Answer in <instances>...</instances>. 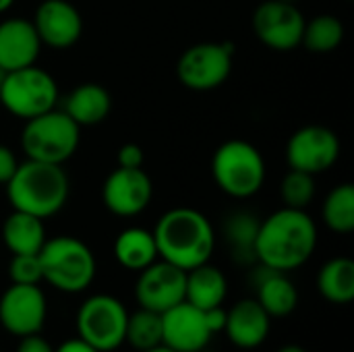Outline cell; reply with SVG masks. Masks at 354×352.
Segmentation results:
<instances>
[{
    "instance_id": "484cf974",
    "label": "cell",
    "mask_w": 354,
    "mask_h": 352,
    "mask_svg": "<svg viewBox=\"0 0 354 352\" xmlns=\"http://www.w3.org/2000/svg\"><path fill=\"white\" fill-rule=\"evenodd\" d=\"M344 41V25L336 15H317L311 21H305L301 46L311 54H330L340 48Z\"/></svg>"
},
{
    "instance_id": "4316f807",
    "label": "cell",
    "mask_w": 354,
    "mask_h": 352,
    "mask_svg": "<svg viewBox=\"0 0 354 352\" xmlns=\"http://www.w3.org/2000/svg\"><path fill=\"white\" fill-rule=\"evenodd\" d=\"M324 224L336 234H351L354 230V187L342 183L334 187L324 199Z\"/></svg>"
},
{
    "instance_id": "d4e9b609",
    "label": "cell",
    "mask_w": 354,
    "mask_h": 352,
    "mask_svg": "<svg viewBox=\"0 0 354 352\" xmlns=\"http://www.w3.org/2000/svg\"><path fill=\"white\" fill-rule=\"evenodd\" d=\"M257 228H259V220L249 212H234L226 220L224 234H226V241H228L234 261H239L243 266L257 263V259H255Z\"/></svg>"
},
{
    "instance_id": "ab89813d",
    "label": "cell",
    "mask_w": 354,
    "mask_h": 352,
    "mask_svg": "<svg viewBox=\"0 0 354 352\" xmlns=\"http://www.w3.org/2000/svg\"><path fill=\"white\" fill-rule=\"evenodd\" d=\"M199 352H214V351H209V349H203V351H199Z\"/></svg>"
},
{
    "instance_id": "e575fe53",
    "label": "cell",
    "mask_w": 354,
    "mask_h": 352,
    "mask_svg": "<svg viewBox=\"0 0 354 352\" xmlns=\"http://www.w3.org/2000/svg\"><path fill=\"white\" fill-rule=\"evenodd\" d=\"M54 352H100L95 351L93 346H89L87 342H83L81 338H68V340H64L58 349H54Z\"/></svg>"
},
{
    "instance_id": "ba28073f",
    "label": "cell",
    "mask_w": 354,
    "mask_h": 352,
    "mask_svg": "<svg viewBox=\"0 0 354 352\" xmlns=\"http://www.w3.org/2000/svg\"><path fill=\"white\" fill-rule=\"evenodd\" d=\"M129 311L112 295H91L77 311V338L100 352H112L124 344Z\"/></svg>"
},
{
    "instance_id": "836d02e7",
    "label": "cell",
    "mask_w": 354,
    "mask_h": 352,
    "mask_svg": "<svg viewBox=\"0 0 354 352\" xmlns=\"http://www.w3.org/2000/svg\"><path fill=\"white\" fill-rule=\"evenodd\" d=\"M19 346L15 352H54L52 344L41 338L39 334H33V336H25V338H19Z\"/></svg>"
},
{
    "instance_id": "ffe728a7",
    "label": "cell",
    "mask_w": 354,
    "mask_h": 352,
    "mask_svg": "<svg viewBox=\"0 0 354 352\" xmlns=\"http://www.w3.org/2000/svg\"><path fill=\"white\" fill-rule=\"evenodd\" d=\"M226 297H228V280L220 268L207 261L187 272L185 301L191 303L193 307L201 311L222 307Z\"/></svg>"
},
{
    "instance_id": "2e32d148",
    "label": "cell",
    "mask_w": 354,
    "mask_h": 352,
    "mask_svg": "<svg viewBox=\"0 0 354 352\" xmlns=\"http://www.w3.org/2000/svg\"><path fill=\"white\" fill-rule=\"evenodd\" d=\"M212 338L203 311L187 301L162 313V344L174 352L203 351Z\"/></svg>"
},
{
    "instance_id": "d6a6232c",
    "label": "cell",
    "mask_w": 354,
    "mask_h": 352,
    "mask_svg": "<svg viewBox=\"0 0 354 352\" xmlns=\"http://www.w3.org/2000/svg\"><path fill=\"white\" fill-rule=\"evenodd\" d=\"M203 317H205V324H207V330L212 332V336L224 332V328H226V309L224 307L207 309V311H203Z\"/></svg>"
},
{
    "instance_id": "9a60e30c",
    "label": "cell",
    "mask_w": 354,
    "mask_h": 352,
    "mask_svg": "<svg viewBox=\"0 0 354 352\" xmlns=\"http://www.w3.org/2000/svg\"><path fill=\"white\" fill-rule=\"evenodd\" d=\"M33 27L41 46L66 50L83 35V17L68 0H44L35 8Z\"/></svg>"
},
{
    "instance_id": "5bb4252c",
    "label": "cell",
    "mask_w": 354,
    "mask_h": 352,
    "mask_svg": "<svg viewBox=\"0 0 354 352\" xmlns=\"http://www.w3.org/2000/svg\"><path fill=\"white\" fill-rule=\"evenodd\" d=\"M137 274L139 276L135 282V301L141 309L162 315L164 311L185 301L187 272H183L180 268L164 259H156L151 266Z\"/></svg>"
},
{
    "instance_id": "83f0119b",
    "label": "cell",
    "mask_w": 354,
    "mask_h": 352,
    "mask_svg": "<svg viewBox=\"0 0 354 352\" xmlns=\"http://www.w3.org/2000/svg\"><path fill=\"white\" fill-rule=\"evenodd\" d=\"M124 344H129L137 352L160 346L162 344V315L141 309V307H139V311L129 313Z\"/></svg>"
},
{
    "instance_id": "ac0fdd59",
    "label": "cell",
    "mask_w": 354,
    "mask_h": 352,
    "mask_svg": "<svg viewBox=\"0 0 354 352\" xmlns=\"http://www.w3.org/2000/svg\"><path fill=\"white\" fill-rule=\"evenodd\" d=\"M272 332V317L255 299H243L226 311L224 334L241 351L259 349Z\"/></svg>"
},
{
    "instance_id": "f1b7e54d",
    "label": "cell",
    "mask_w": 354,
    "mask_h": 352,
    "mask_svg": "<svg viewBox=\"0 0 354 352\" xmlns=\"http://www.w3.org/2000/svg\"><path fill=\"white\" fill-rule=\"evenodd\" d=\"M280 199L284 207L305 210L315 199V176L290 168L280 183Z\"/></svg>"
},
{
    "instance_id": "8fae6325",
    "label": "cell",
    "mask_w": 354,
    "mask_h": 352,
    "mask_svg": "<svg viewBox=\"0 0 354 352\" xmlns=\"http://www.w3.org/2000/svg\"><path fill=\"white\" fill-rule=\"evenodd\" d=\"M338 135L324 124H307L295 131L286 143V162L292 170L307 174L328 172L340 158Z\"/></svg>"
},
{
    "instance_id": "74e56055",
    "label": "cell",
    "mask_w": 354,
    "mask_h": 352,
    "mask_svg": "<svg viewBox=\"0 0 354 352\" xmlns=\"http://www.w3.org/2000/svg\"><path fill=\"white\" fill-rule=\"evenodd\" d=\"M143 352H174L172 349H168V346H164V344H160V346H156V349H149V351H143Z\"/></svg>"
},
{
    "instance_id": "8d00e7d4",
    "label": "cell",
    "mask_w": 354,
    "mask_h": 352,
    "mask_svg": "<svg viewBox=\"0 0 354 352\" xmlns=\"http://www.w3.org/2000/svg\"><path fill=\"white\" fill-rule=\"evenodd\" d=\"M12 4H15V0H0V15L6 12Z\"/></svg>"
},
{
    "instance_id": "d590c367",
    "label": "cell",
    "mask_w": 354,
    "mask_h": 352,
    "mask_svg": "<svg viewBox=\"0 0 354 352\" xmlns=\"http://www.w3.org/2000/svg\"><path fill=\"white\" fill-rule=\"evenodd\" d=\"M276 352H307L303 346H297V344H286V346H282V349H278Z\"/></svg>"
},
{
    "instance_id": "7a4b0ae2",
    "label": "cell",
    "mask_w": 354,
    "mask_h": 352,
    "mask_svg": "<svg viewBox=\"0 0 354 352\" xmlns=\"http://www.w3.org/2000/svg\"><path fill=\"white\" fill-rule=\"evenodd\" d=\"M151 232L158 257L183 272L207 263L216 249L214 224L195 207H172L164 212Z\"/></svg>"
},
{
    "instance_id": "30bf717a",
    "label": "cell",
    "mask_w": 354,
    "mask_h": 352,
    "mask_svg": "<svg viewBox=\"0 0 354 352\" xmlns=\"http://www.w3.org/2000/svg\"><path fill=\"white\" fill-rule=\"evenodd\" d=\"M48 319V301L39 284H10L0 295V326L15 338L39 334Z\"/></svg>"
},
{
    "instance_id": "9c48e42d",
    "label": "cell",
    "mask_w": 354,
    "mask_h": 352,
    "mask_svg": "<svg viewBox=\"0 0 354 352\" xmlns=\"http://www.w3.org/2000/svg\"><path fill=\"white\" fill-rule=\"evenodd\" d=\"M234 46L228 41H201L187 48L176 62L178 81L191 91H212L232 73Z\"/></svg>"
},
{
    "instance_id": "7402d4cb",
    "label": "cell",
    "mask_w": 354,
    "mask_h": 352,
    "mask_svg": "<svg viewBox=\"0 0 354 352\" xmlns=\"http://www.w3.org/2000/svg\"><path fill=\"white\" fill-rule=\"evenodd\" d=\"M44 220L12 210L2 222V243L12 255H37L46 243Z\"/></svg>"
},
{
    "instance_id": "44dd1931",
    "label": "cell",
    "mask_w": 354,
    "mask_h": 352,
    "mask_svg": "<svg viewBox=\"0 0 354 352\" xmlns=\"http://www.w3.org/2000/svg\"><path fill=\"white\" fill-rule=\"evenodd\" d=\"M62 110L79 127H95L108 118L112 110V98L100 83H81L66 95Z\"/></svg>"
},
{
    "instance_id": "277c9868",
    "label": "cell",
    "mask_w": 354,
    "mask_h": 352,
    "mask_svg": "<svg viewBox=\"0 0 354 352\" xmlns=\"http://www.w3.org/2000/svg\"><path fill=\"white\" fill-rule=\"evenodd\" d=\"M37 257L41 266V280L64 295L83 293L95 280V255L81 239L66 234L46 239Z\"/></svg>"
},
{
    "instance_id": "7c38bea8",
    "label": "cell",
    "mask_w": 354,
    "mask_h": 352,
    "mask_svg": "<svg viewBox=\"0 0 354 352\" xmlns=\"http://www.w3.org/2000/svg\"><path fill=\"white\" fill-rule=\"evenodd\" d=\"M305 17L295 2L266 0L253 12V31L259 41L276 52H288L301 46Z\"/></svg>"
},
{
    "instance_id": "f35d334b",
    "label": "cell",
    "mask_w": 354,
    "mask_h": 352,
    "mask_svg": "<svg viewBox=\"0 0 354 352\" xmlns=\"http://www.w3.org/2000/svg\"><path fill=\"white\" fill-rule=\"evenodd\" d=\"M4 75H6V71H2V68H0V83H2V79H4Z\"/></svg>"
},
{
    "instance_id": "3957f363",
    "label": "cell",
    "mask_w": 354,
    "mask_h": 352,
    "mask_svg": "<svg viewBox=\"0 0 354 352\" xmlns=\"http://www.w3.org/2000/svg\"><path fill=\"white\" fill-rule=\"evenodd\" d=\"M4 187L12 210L31 214L39 220L56 216L71 195V183L64 168L37 160L19 162L12 178Z\"/></svg>"
},
{
    "instance_id": "f546056e",
    "label": "cell",
    "mask_w": 354,
    "mask_h": 352,
    "mask_svg": "<svg viewBox=\"0 0 354 352\" xmlns=\"http://www.w3.org/2000/svg\"><path fill=\"white\" fill-rule=\"evenodd\" d=\"M8 276L12 284H39L41 266L37 255H12L8 266Z\"/></svg>"
},
{
    "instance_id": "1f68e13d",
    "label": "cell",
    "mask_w": 354,
    "mask_h": 352,
    "mask_svg": "<svg viewBox=\"0 0 354 352\" xmlns=\"http://www.w3.org/2000/svg\"><path fill=\"white\" fill-rule=\"evenodd\" d=\"M17 166H19V160H17L15 151L0 143V185H6L12 178Z\"/></svg>"
},
{
    "instance_id": "e0dca14e",
    "label": "cell",
    "mask_w": 354,
    "mask_h": 352,
    "mask_svg": "<svg viewBox=\"0 0 354 352\" xmlns=\"http://www.w3.org/2000/svg\"><path fill=\"white\" fill-rule=\"evenodd\" d=\"M41 52L39 35L31 21L10 17L0 21V68L17 71L37 62Z\"/></svg>"
},
{
    "instance_id": "4dcf8cb0",
    "label": "cell",
    "mask_w": 354,
    "mask_h": 352,
    "mask_svg": "<svg viewBox=\"0 0 354 352\" xmlns=\"http://www.w3.org/2000/svg\"><path fill=\"white\" fill-rule=\"evenodd\" d=\"M143 160H145L143 147L137 143H124L116 151V164L120 168H143Z\"/></svg>"
},
{
    "instance_id": "603a6c76",
    "label": "cell",
    "mask_w": 354,
    "mask_h": 352,
    "mask_svg": "<svg viewBox=\"0 0 354 352\" xmlns=\"http://www.w3.org/2000/svg\"><path fill=\"white\" fill-rule=\"evenodd\" d=\"M114 259L129 272H141L158 257V247L151 230L131 226L124 228L114 241Z\"/></svg>"
},
{
    "instance_id": "4fadbf2b",
    "label": "cell",
    "mask_w": 354,
    "mask_h": 352,
    "mask_svg": "<svg viewBox=\"0 0 354 352\" xmlns=\"http://www.w3.org/2000/svg\"><path fill=\"white\" fill-rule=\"evenodd\" d=\"M153 197V183L143 168L116 166L102 185L104 207L118 218H133L147 210Z\"/></svg>"
},
{
    "instance_id": "d6986e66",
    "label": "cell",
    "mask_w": 354,
    "mask_h": 352,
    "mask_svg": "<svg viewBox=\"0 0 354 352\" xmlns=\"http://www.w3.org/2000/svg\"><path fill=\"white\" fill-rule=\"evenodd\" d=\"M251 284L255 288V301L272 319L288 317L297 311L299 290L288 274L270 270L259 263L251 276Z\"/></svg>"
},
{
    "instance_id": "52a82bcc",
    "label": "cell",
    "mask_w": 354,
    "mask_h": 352,
    "mask_svg": "<svg viewBox=\"0 0 354 352\" xmlns=\"http://www.w3.org/2000/svg\"><path fill=\"white\" fill-rule=\"evenodd\" d=\"M56 102L58 83L46 68L37 64L8 71L0 83L2 108L21 120H29L56 108Z\"/></svg>"
},
{
    "instance_id": "6da1fadb",
    "label": "cell",
    "mask_w": 354,
    "mask_h": 352,
    "mask_svg": "<svg viewBox=\"0 0 354 352\" xmlns=\"http://www.w3.org/2000/svg\"><path fill=\"white\" fill-rule=\"evenodd\" d=\"M317 237V224L305 210L282 207L259 222L255 259L276 272H295L313 257Z\"/></svg>"
},
{
    "instance_id": "cb8c5ba5",
    "label": "cell",
    "mask_w": 354,
    "mask_h": 352,
    "mask_svg": "<svg viewBox=\"0 0 354 352\" xmlns=\"http://www.w3.org/2000/svg\"><path fill=\"white\" fill-rule=\"evenodd\" d=\"M317 290L332 305H348L354 299V261L334 257L317 272Z\"/></svg>"
},
{
    "instance_id": "8992f818",
    "label": "cell",
    "mask_w": 354,
    "mask_h": 352,
    "mask_svg": "<svg viewBox=\"0 0 354 352\" xmlns=\"http://www.w3.org/2000/svg\"><path fill=\"white\" fill-rule=\"evenodd\" d=\"M81 143V127L64 110H48L25 120L21 131V149L27 160L46 164L68 162Z\"/></svg>"
},
{
    "instance_id": "5b68a950",
    "label": "cell",
    "mask_w": 354,
    "mask_h": 352,
    "mask_svg": "<svg viewBox=\"0 0 354 352\" xmlns=\"http://www.w3.org/2000/svg\"><path fill=\"white\" fill-rule=\"evenodd\" d=\"M266 160L253 143L228 139L214 151L212 176L216 187L232 199H249L266 185Z\"/></svg>"
}]
</instances>
